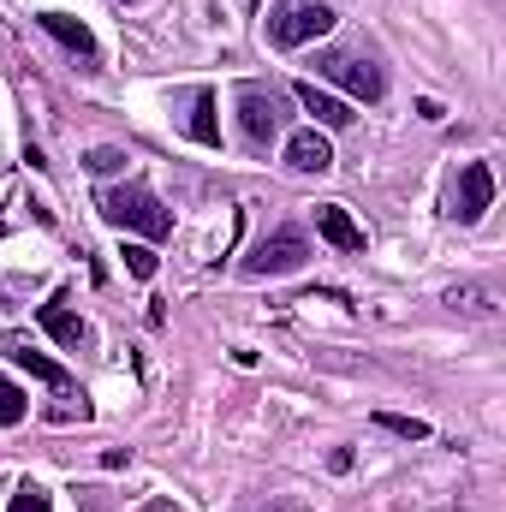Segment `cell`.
Masks as SVG:
<instances>
[{"mask_svg":"<svg viewBox=\"0 0 506 512\" xmlns=\"http://www.w3.org/2000/svg\"><path fill=\"white\" fill-rule=\"evenodd\" d=\"M12 423H24V393L0 376V429H12Z\"/></svg>","mask_w":506,"mask_h":512,"instance_id":"cell-16","label":"cell"},{"mask_svg":"<svg viewBox=\"0 0 506 512\" xmlns=\"http://www.w3.org/2000/svg\"><path fill=\"white\" fill-rule=\"evenodd\" d=\"M239 126L251 137L256 149H268L280 126H286V102H280V90H262V84H239Z\"/></svg>","mask_w":506,"mask_h":512,"instance_id":"cell-4","label":"cell"},{"mask_svg":"<svg viewBox=\"0 0 506 512\" xmlns=\"http://www.w3.org/2000/svg\"><path fill=\"white\" fill-rule=\"evenodd\" d=\"M376 423L387 435H399V441H429V423L423 417H399V411H376Z\"/></svg>","mask_w":506,"mask_h":512,"instance_id":"cell-15","label":"cell"},{"mask_svg":"<svg viewBox=\"0 0 506 512\" xmlns=\"http://www.w3.org/2000/svg\"><path fill=\"white\" fill-rule=\"evenodd\" d=\"M191 137H197V143H221V126H215V90H191Z\"/></svg>","mask_w":506,"mask_h":512,"instance_id":"cell-13","label":"cell"},{"mask_svg":"<svg viewBox=\"0 0 506 512\" xmlns=\"http://www.w3.org/2000/svg\"><path fill=\"white\" fill-rule=\"evenodd\" d=\"M334 30V12L322 0H286L280 12H268V42L274 48H304V42H322Z\"/></svg>","mask_w":506,"mask_h":512,"instance_id":"cell-2","label":"cell"},{"mask_svg":"<svg viewBox=\"0 0 506 512\" xmlns=\"http://www.w3.org/2000/svg\"><path fill=\"white\" fill-rule=\"evenodd\" d=\"M447 304H453V310H471V316H495V310H501L483 286H453V292H447Z\"/></svg>","mask_w":506,"mask_h":512,"instance_id":"cell-14","label":"cell"},{"mask_svg":"<svg viewBox=\"0 0 506 512\" xmlns=\"http://www.w3.org/2000/svg\"><path fill=\"white\" fill-rule=\"evenodd\" d=\"M36 24H42L54 42H66L78 60H96V36H90V24H84V18H66V12H42Z\"/></svg>","mask_w":506,"mask_h":512,"instance_id":"cell-10","label":"cell"},{"mask_svg":"<svg viewBox=\"0 0 506 512\" xmlns=\"http://www.w3.org/2000/svg\"><path fill=\"white\" fill-rule=\"evenodd\" d=\"M126 268L137 280H149V274H155V251H149V245H126Z\"/></svg>","mask_w":506,"mask_h":512,"instance_id":"cell-19","label":"cell"},{"mask_svg":"<svg viewBox=\"0 0 506 512\" xmlns=\"http://www.w3.org/2000/svg\"><path fill=\"white\" fill-rule=\"evenodd\" d=\"M316 233H322L334 251H346V256L364 251V227H358V221H352L340 203H322V209H316Z\"/></svg>","mask_w":506,"mask_h":512,"instance_id":"cell-9","label":"cell"},{"mask_svg":"<svg viewBox=\"0 0 506 512\" xmlns=\"http://www.w3.org/2000/svg\"><path fill=\"white\" fill-rule=\"evenodd\" d=\"M143 512H173V507H167V501H149V507H143Z\"/></svg>","mask_w":506,"mask_h":512,"instance_id":"cell-20","label":"cell"},{"mask_svg":"<svg viewBox=\"0 0 506 512\" xmlns=\"http://www.w3.org/2000/svg\"><path fill=\"white\" fill-rule=\"evenodd\" d=\"M495 203V173L483 167V161H471L465 173H459V191H453V221H483V209Z\"/></svg>","mask_w":506,"mask_h":512,"instance_id":"cell-7","label":"cell"},{"mask_svg":"<svg viewBox=\"0 0 506 512\" xmlns=\"http://www.w3.org/2000/svg\"><path fill=\"white\" fill-rule=\"evenodd\" d=\"M286 167H298V173H328V167H334V149H328V137H322L316 126L292 131V137H286Z\"/></svg>","mask_w":506,"mask_h":512,"instance_id":"cell-8","label":"cell"},{"mask_svg":"<svg viewBox=\"0 0 506 512\" xmlns=\"http://www.w3.org/2000/svg\"><path fill=\"white\" fill-rule=\"evenodd\" d=\"M322 78H334L340 90H352L364 102H381L387 96V72H381L376 60H358V54H328L322 60Z\"/></svg>","mask_w":506,"mask_h":512,"instance_id":"cell-5","label":"cell"},{"mask_svg":"<svg viewBox=\"0 0 506 512\" xmlns=\"http://www.w3.org/2000/svg\"><path fill=\"white\" fill-rule=\"evenodd\" d=\"M6 512H54V507H48V495H42L36 483H24V489L12 495V507H6Z\"/></svg>","mask_w":506,"mask_h":512,"instance_id":"cell-18","label":"cell"},{"mask_svg":"<svg viewBox=\"0 0 506 512\" xmlns=\"http://www.w3.org/2000/svg\"><path fill=\"white\" fill-rule=\"evenodd\" d=\"M96 209H102V221H114V227H126V233H143V239H167V233H173V215H167L161 197L143 191V185L96 191Z\"/></svg>","mask_w":506,"mask_h":512,"instance_id":"cell-1","label":"cell"},{"mask_svg":"<svg viewBox=\"0 0 506 512\" xmlns=\"http://www.w3.org/2000/svg\"><path fill=\"white\" fill-rule=\"evenodd\" d=\"M0 358H12L18 370H30L36 382H48L54 393H66V399H84V393L72 387V376H66V370H60L54 358H42V352H36V346H30L24 334H0Z\"/></svg>","mask_w":506,"mask_h":512,"instance_id":"cell-6","label":"cell"},{"mask_svg":"<svg viewBox=\"0 0 506 512\" xmlns=\"http://www.w3.org/2000/svg\"><path fill=\"white\" fill-rule=\"evenodd\" d=\"M298 108L316 120V126H328V131H340V126H352V108L340 102V96H328V90H316V84H298Z\"/></svg>","mask_w":506,"mask_h":512,"instance_id":"cell-11","label":"cell"},{"mask_svg":"<svg viewBox=\"0 0 506 512\" xmlns=\"http://www.w3.org/2000/svg\"><path fill=\"white\" fill-rule=\"evenodd\" d=\"M304 256H310V239H304L298 227H280V233H268V239H256V245H251V256H245V274H251V280L298 274V268H304Z\"/></svg>","mask_w":506,"mask_h":512,"instance_id":"cell-3","label":"cell"},{"mask_svg":"<svg viewBox=\"0 0 506 512\" xmlns=\"http://www.w3.org/2000/svg\"><path fill=\"white\" fill-rule=\"evenodd\" d=\"M42 328H48L60 346H84V340H90V328L66 310V298H48V304H42Z\"/></svg>","mask_w":506,"mask_h":512,"instance_id":"cell-12","label":"cell"},{"mask_svg":"<svg viewBox=\"0 0 506 512\" xmlns=\"http://www.w3.org/2000/svg\"><path fill=\"white\" fill-rule=\"evenodd\" d=\"M84 167H90V173H120V167H126V149H90Z\"/></svg>","mask_w":506,"mask_h":512,"instance_id":"cell-17","label":"cell"}]
</instances>
